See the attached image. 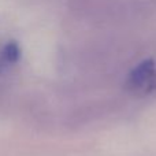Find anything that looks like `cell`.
<instances>
[{"label": "cell", "instance_id": "cell-1", "mask_svg": "<svg viewBox=\"0 0 156 156\" xmlns=\"http://www.w3.org/2000/svg\"><path fill=\"white\" fill-rule=\"evenodd\" d=\"M125 88L129 93L145 97L156 92V62L145 59L136 65L126 77Z\"/></svg>", "mask_w": 156, "mask_h": 156}, {"label": "cell", "instance_id": "cell-2", "mask_svg": "<svg viewBox=\"0 0 156 156\" xmlns=\"http://www.w3.org/2000/svg\"><path fill=\"white\" fill-rule=\"evenodd\" d=\"M21 59V47L15 41H8L0 51V63L4 67L15 65Z\"/></svg>", "mask_w": 156, "mask_h": 156}, {"label": "cell", "instance_id": "cell-3", "mask_svg": "<svg viewBox=\"0 0 156 156\" xmlns=\"http://www.w3.org/2000/svg\"><path fill=\"white\" fill-rule=\"evenodd\" d=\"M3 69H4V66H3V65H2V63H0V71H2V70H3Z\"/></svg>", "mask_w": 156, "mask_h": 156}]
</instances>
